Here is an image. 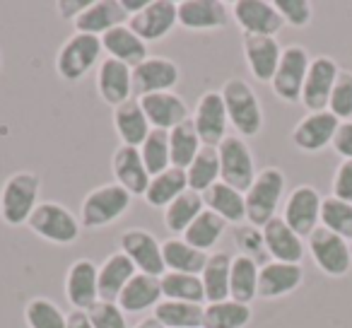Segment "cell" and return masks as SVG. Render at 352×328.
Returning a JSON list of instances; mask_svg holds the SVG:
<instances>
[{
    "mask_svg": "<svg viewBox=\"0 0 352 328\" xmlns=\"http://www.w3.org/2000/svg\"><path fill=\"white\" fill-rule=\"evenodd\" d=\"M220 94L225 99L230 126L236 131V135L246 140V138H256L263 131V107H261L258 94L244 78H230L220 87Z\"/></svg>",
    "mask_w": 352,
    "mask_h": 328,
    "instance_id": "1",
    "label": "cell"
},
{
    "mask_svg": "<svg viewBox=\"0 0 352 328\" xmlns=\"http://www.w3.org/2000/svg\"><path fill=\"white\" fill-rule=\"evenodd\" d=\"M287 179L280 167H265L256 174L251 188L244 193L246 222L263 230L273 217H278V208L283 206Z\"/></svg>",
    "mask_w": 352,
    "mask_h": 328,
    "instance_id": "2",
    "label": "cell"
},
{
    "mask_svg": "<svg viewBox=\"0 0 352 328\" xmlns=\"http://www.w3.org/2000/svg\"><path fill=\"white\" fill-rule=\"evenodd\" d=\"M41 179L34 172H15L0 188V217L8 227H22L39 206Z\"/></svg>",
    "mask_w": 352,
    "mask_h": 328,
    "instance_id": "3",
    "label": "cell"
},
{
    "mask_svg": "<svg viewBox=\"0 0 352 328\" xmlns=\"http://www.w3.org/2000/svg\"><path fill=\"white\" fill-rule=\"evenodd\" d=\"M27 227H30L32 234L56 246L75 244L80 232H82L80 217H75L73 210H68L63 203L56 201H41L27 220Z\"/></svg>",
    "mask_w": 352,
    "mask_h": 328,
    "instance_id": "4",
    "label": "cell"
},
{
    "mask_svg": "<svg viewBox=\"0 0 352 328\" xmlns=\"http://www.w3.org/2000/svg\"><path fill=\"white\" fill-rule=\"evenodd\" d=\"M133 203V196L118 184H104L85 196L80 206V225L85 230H102L113 225L128 212Z\"/></svg>",
    "mask_w": 352,
    "mask_h": 328,
    "instance_id": "5",
    "label": "cell"
},
{
    "mask_svg": "<svg viewBox=\"0 0 352 328\" xmlns=\"http://www.w3.org/2000/svg\"><path fill=\"white\" fill-rule=\"evenodd\" d=\"M102 39L92 34H70L56 54V73L65 83H80L97 63H102Z\"/></svg>",
    "mask_w": 352,
    "mask_h": 328,
    "instance_id": "6",
    "label": "cell"
},
{
    "mask_svg": "<svg viewBox=\"0 0 352 328\" xmlns=\"http://www.w3.org/2000/svg\"><path fill=\"white\" fill-rule=\"evenodd\" d=\"M217 155H220V182L241 193L249 191L258 174L249 142L239 135H227L217 145Z\"/></svg>",
    "mask_w": 352,
    "mask_h": 328,
    "instance_id": "7",
    "label": "cell"
},
{
    "mask_svg": "<svg viewBox=\"0 0 352 328\" xmlns=\"http://www.w3.org/2000/svg\"><path fill=\"white\" fill-rule=\"evenodd\" d=\"M309 65H311V56L302 44L285 46L278 70H275L273 80H270V89H273L275 97L283 99L285 104H299Z\"/></svg>",
    "mask_w": 352,
    "mask_h": 328,
    "instance_id": "8",
    "label": "cell"
},
{
    "mask_svg": "<svg viewBox=\"0 0 352 328\" xmlns=\"http://www.w3.org/2000/svg\"><path fill=\"white\" fill-rule=\"evenodd\" d=\"M307 249L311 254L316 268L328 278H345L352 268L350 241L328 232L326 227H316L307 237Z\"/></svg>",
    "mask_w": 352,
    "mask_h": 328,
    "instance_id": "9",
    "label": "cell"
},
{
    "mask_svg": "<svg viewBox=\"0 0 352 328\" xmlns=\"http://www.w3.org/2000/svg\"><path fill=\"white\" fill-rule=\"evenodd\" d=\"M321 193L311 184L292 188L283 206V220L297 232L302 239H307L316 227H321Z\"/></svg>",
    "mask_w": 352,
    "mask_h": 328,
    "instance_id": "10",
    "label": "cell"
},
{
    "mask_svg": "<svg viewBox=\"0 0 352 328\" xmlns=\"http://www.w3.org/2000/svg\"><path fill=\"white\" fill-rule=\"evenodd\" d=\"M196 133L206 147H217L227 135H230V118H227L225 99H222L220 89H210V92L201 94L196 109L191 116Z\"/></svg>",
    "mask_w": 352,
    "mask_h": 328,
    "instance_id": "11",
    "label": "cell"
},
{
    "mask_svg": "<svg viewBox=\"0 0 352 328\" xmlns=\"http://www.w3.org/2000/svg\"><path fill=\"white\" fill-rule=\"evenodd\" d=\"M182 80V70L171 58L147 56L140 65L133 68V97L140 99L157 92H174Z\"/></svg>",
    "mask_w": 352,
    "mask_h": 328,
    "instance_id": "12",
    "label": "cell"
},
{
    "mask_svg": "<svg viewBox=\"0 0 352 328\" xmlns=\"http://www.w3.org/2000/svg\"><path fill=\"white\" fill-rule=\"evenodd\" d=\"M128 27L145 44L162 41L164 36L171 34L174 27H179V3H174V0H150L145 10L128 17Z\"/></svg>",
    "mask_w": 352,
    "mask_h": 328,
    "instance_id": "13",
    "label": "cell"
},
{
    "mask_svg": "<svg viewBox=\"0 0 352 328\" xmlns=\"http://www.w3.org/2000/svg\"><path fill=\"white\" fill-rule=\"evenodd\" d=\"M232 20L244 34L278 36L285 27L283 15L273 0H236L232 3Z\"/></svg>",
    "mask_w": 352,
    "mask_h": 328,
    "instance_id": "14",
    "label": "cell"
},
{
    "mask_svg": "<svg viewBox=\"0 0 352 328\" xmlns=\"http://www.w3.org/2000/svg\"><path fill=\"white\" fill-rule=\"evenodd\" d=\"M118 244H121L123 254L133 261L138 273L155 275V278H162L166 273L164 259H162V241L152 232L133 227V230L123 232Z\"/></svg>",
    "mask_w": 352,
    "mask_h": 328,
    "instance_id": "15",
    "label": "cell"
},
{
    "mask_svg": "<svg viewBox=\"0 0 352 328\" xmlns=\"http://www.w3.org/2000/svg\"><path fill=\"white\" fill-rule=\"evenodd\" d=\"M338 75H340V68H338V63L331 56H316V58H311L299 104H302L309 113L326 111Z\"/></svg>",
    "mask_w": 352,
    "mask_h": 328,
    "instance_id": "16",
    "label": "cell"
},
{
    "mask_svg": "<svg viewBox=\"0 0 352 328\" xmlns=\"http://www.w3.org/2000/svg\"><path fill=\"white\" fill-rule=\"evenodd\" d=\"M65 299L73 309L89 311L99 302V265L89 259H78L65 270Z\"/></svg>",
    "mask_w": 352,
    "mask_h": 328,
    "instance_id": "17",
    "label": "cell"
},
{
    "mask_svg": "<svg viewBox=\"0 0 352 328\" xmlns=\"http://www.w3.org/2000/svg\"><path fill=\"white\" fill-rule=\"evenodd\" d=\"M338 126H340V121H338L328 109L326 111H314V113H307L304 118H299L289 138H292V145L297 147V150L314 155V152H321L333 145Z\"/></svg>",
    "mask_w": 352,
    "mask_h": 328,
    "instance_id": "18",
    "label": "cell"
},
{
    "mask_svg": "<svg viewBox=\"0 0 352 328\" xmlns=\"http://www.w3.org/2000/svg\"><path fill=\"white\" fill-rule=\"evenodd\" d=\"M230 8L222 0H182L179 27L188 32H220L230 25Z\"/></svg>",
    "mask_w": 352,
    "mask_h": 328,
    "instance_id": "19",
    "label": "cell"
},
{
    "mask_svg": "<svg viewBox=\"0 0 352 328\" xmlns=\"http://www.w3.org/2000/svg\"><path fill=\"white\" fill-rule=\"evenodd\" d=\"M241 51L244 61L249 65V73L256 83H270L278 70L283 46L278 36H258V34H244L241 36Z\"/></svg>",
    "mask_w": 352,
    "mask_h": 328,
    "instance_id": "20",
    "label": "cell"
},
{
    "mask_svg": "<svg viewBox=\"0 0 352 328\" xmlns=\"http://www.w3.org/2000/svg\"><path fill=\"white\" fill-rule=\"evenodd\" d=\"M145 111L147 121L155 131H174L176 126H182L184 121H188V104L184 102L182 94L176 92H157L147 94V97L138 99Z\"/></svg>",
    "mask_w": 352,
    "mask_h": 328,
    "instance_id": "21",
    "label": "cell"
},
{
    "mask_svg": "<svg viewBox=\"0 0 352 328\" xmlns=\"http://www.w3.org/2000/svg\"><path fill=\"white\" fill-rule=\"evenodd\" d=\"M97 92L107 107L116 109L133 99V68L113 58H102L97 68Z\"/></svg>",
    "mask_w": 352,
    "mask_h": 328,
    "instance_id": "22",
    "label": "cell"
},
{
    "mask_svg": "<svg viewBox=\"0 0 352 328\" xmlns=\"http://www.w3.org/2000/svg\"><path fill=\"white\" fill-rule=\"evenodd\" d=\"M304 283V268L299 263H280L268 261L258 270V297L261 299H283L297 292Z\"/></svg>",
    "mask_w": 352,
    "mask_h": 328,
    "instance_id": "23",
    "label": "cell"
},
{
    "mask_svg": "<svg viewBox=\"0 0 352 328\" xmlns=\"http://www.w3.org/2000/svg\"><path fill=\"white\" fill-rule=\"evenodd\" d=\"M263 239H265V249H268L270 261L302 265L304 254H307V239H302L280 215L273 217V220L263 227Z\"/></svg>",
    "mask_w": 352,
    "mask_h": 328,
    "instance_id": "24",
    "label": "cell"
},
{
    "mask_svg": "<svg viewBox=\"0 0 352 328\" xmlns=\"http://www.w3.org/2000/svg\"><path fill=\"white\" fill-rule=\"evenodd\" d=\"M111 172L116 177V184L123 186L133 198L145 196L147 186H150V172L145 169V162L140 157L138 147L121 145L111 157Z\"/></svg>",
    "mask_w": 352,
    "mask_h": 328,
    "instance_id": "25",
    "label": "cell"
},
{
    "mask_svg": "<svg viewBox=\"0 0 352 328\" xmlns=\"http://www.w3.org/2000/svg\"><path fill=\"white\" fill-rule=\"evenodd\" d=\"M80 34L104 36L113 27L128 25V15L123 12L121 0H92V6L73 22Z\"/></svg>",
    "mask_w": 352,
    "mask_h": 328,
    "instance_id": "26",
    "label": "cell"
},
{
    "mask_svg": "<svg viewBox=\"0 0 352 328\" xmlns=\"http://www.w3.org/2000/svg\"><path fill=\"white\" fill-rule=\"evenodd\" d=\"M135 273V265L123 251L109 254L99 265V302H118L123 287Z\"/></svg>",
    "mask_w": 352,
    "mask_h": 328,
    "instance_id": "27",
    "label": "cell"
},
{
    "mask_svg": "<svg viewBox=\"0 0 352 328\" xmlns=\"http://www.w3.org/2000/svg\"><path fill=\"white\" fill-rule=\"evenodd\" d=\"M111 121H113V131H116L121 145H128V147H140L152 131L150 121H147L145 111H142L140 102H138L135 97L113 109Z\"/></svg>",
    "mask_w": 352,
    "mask_h": 328,
    "instance_id": "28",
    "label": "cell"
},
{
    "mask_svg": "<svg viewBox=\"0 0 352 328\" xmlns=\"http://www.w3.org/2000/svg\"><path fill=\"white\" fill-rule=\"evenodd\" d=\"M162 299H164V294H162L160 278L145 275V273H135L131 278V283L123 287V292L116 304L126 314H145V311H150V309H155Z\"/></svg>",
    "mask_w": 352,
    "mask_h": 328,
    "instance_id": "29",
    "label": "cell"
},
{
    "mask_svg": "<svg viewBox=\"0 0 352 328\" xmlns=\"http://www.w3.org/2000/svg\"><path fill=\"white\" fill-rule=\"evenodd\" d=\"M102 39V49L107 54V58L121 61L128 68H135L147 58V44L138 34H133V30L128 25L113 27L111 32H107Z\"/></svg>",
    "mask_w": 352,
    "mask_h": 328,
    "instance_id": "30",
    "label": "cell"
},
{
    "mask_svg": "<svg viewBox=\"0 0 352 328\" xmlns=\"http://www.w3.org/2000/svg\"><path fill=\"white\" fill-rule=\"evenodd\" d=\"M203 196V206L206 210L215 212L217 217L227 222V225H241L246 222V201L244 193L236 191V188L227 186V184L217 182L215 186H210Z\"/></svg>",
    "mask_w": 352,
    "mask_h": 328,
    "instance_id": "31",
    "label": "cell"
},
{
    "mask_svg": "<svg viewBox=\"0 0 352 328\" xmlns=\"http://www.w3.org/2000/svg\"><path fill=\"white\" fill-rule=\"evenodd\" d=\"M208 256L210 254L186 244L182 237H169L162 241V259H164V268L169 273L201 275L208 263Z\"/></svg>",
    "mask_w": 352,
    "mask_h": 328,
    "instance_id": "32",
    "label": "cell"
},
{
    "mask_svg": "<svg viewBox=\"0 0 352 328\" xmlns=\"http://www.w3.org/2000/svg\"><path fill=\"white\" fill-rule=\"evenodd\" d=\"M230 268H232V256L225 254V251H212L208 256V263L201 273L208 304L230 299Z\"/></svg>",
    "mask_w": 352,
    "mask_h": 328,
    "instance_id": "33",
    "label": "cell"
},
{
    "mask_svg": "<svg viewBox=\"0 0 352 328\" xmlns=\"http://www.w3.org/2000/svg\"><path fill=\"white\" fill-rule=\"evenodd\" d=\"M258 270L261 265L246 256H232L230 268V299L251 304L258 297Z\"/></svg>",
    "mask_w": 352,
    "mask_h": 328,
    "instance_id": "34",
    "label": "cell"
},
{
    "mask_svg": "<svg viewBox=\"0 0 352 328\" xmlns=\"http://www.w3.org/2000/svg\"><path fill=\"white\" fill-rule=\"evenodd\" d=\"M184 191H188V182H186V172L179 167H169L166 172L157 174L150 179V186L145 191V203L150 208H162L164 210L171 201L182 196Z\"/></svg>",
    "mask_w": 352,
    "mask_h": 328,
    "instance_id": "35",
    "label": "cell"
},
{
    "mask_svg": "<svg viewBox=\"0 0 352 328\" xmlns=\"http://www.w3.org/2000/svg\"><path fill=\"white\" fill-rule=\"evenodd\" d=\"M254 318L251 304H241L234 299L206 304L203 309V328H246Z\"/></svg>",
    "mask_w": 352,
    "mask_h": 328,
    "instance_id": "36",
    "label": "cell"
},
{
    "mask_svg": "<svg viewBox=\"0 0 352 328\" xmlns=\"http://www.w3.org/2000/svg\"><path fill=\"white\" fill-rule=\"evenodd\" d=\"M203 210H206L203 196L188 188L164 208V227L169 230V234H184Z\"/></svg>",
    "mask_w": 352,
    "mask_h": 328,
    "instance_id": "37",
    "label": "cell"
},
{
    "mask_svg": "<svg viewBox=\"0 0 352 328\" xmlns=\"http://www.w3.org/2000/svg\"><path fill=\"white\" fill-rule=\"evenodd\" d=\"M203 304L191 302H174V299H162L152 316L164 328H203Z\"/></svg>",
    "mask_w": 352,
    "mask_h": 328,
    "instance_id": "38",
    "label": "cell"
},
{
    "mask_svg": "<svg viewBox=\"0 0 352 328\" xmlns=\"http://www.w3.org/2000/svg\"><path fill=\"white\" fill-rule=\"evenodd\" d=\"M186 182L188 188L196 193H206L210 186H215L220 182V155H217V147H201L193 162L186 169Z\"/></svg>",
    "mask_w": 352,
    "mask_h": 328,
    "instance_id": "39",
    "label": "cell"
},
{
    "mask_svg": "<svg viewBox=\"0 0 352 328\" xmlns=\"http://www.w3.org/2000/svg\"><path fill=\"white\" fill-rule=\"evenodd\" d=\"M225 232H227V222L222 220V217H217L215 212H210V210H203L201 215L193 220V225L182 234V239L208 254V251L222 239Z\"/></svg>",
    "mask_w": 352,
    "mask_h": 328,
    "instance_id": "40",
    "label": "cell"
},
{
    "mask_svg": "<svg viewBox=\"0 0 352 328\" xmlns=\"http://www.w3.org/2000/svg\"><path fill=\"white\" fill-rule=\"evenodd\" d=\"M160 283H162V294H164V299L191 302V304L206 302V289H203L201 275L169 273V270H166V273L160 278Z\"/></svg>",
    "mask_w": 352,
    "mask_h": 328,
    "instance_id": "41",
    "label": "cell"
},
{
    "mask_svg": "<svg viewBox=\"0 0 352 328\" xmlns=\"http://www.w3.org/2000/svg\"><path fill=\"white\" fill-rule=\"evenodd\" d=\"M203 142L196 133L193 121H184L182 126H176L174 131H169V152H171V167L186 169L193 162V157L201 152Z\"/></svg>",
    "mask_w": 352,
    "mask_h": 328,
    "instance_id": "42",
    "label": "cell"
},
{
    "mask_svg": "<svg viewBox=\"0 0 352 328\" xmlns=\"http://www.w3.org/2000/svg\"><path fill=\"white\" fill-rule=\"evenodd\" d=\"M140 157L145 162V169L150 172V177L166 172L171 167V152H169V133L166 131H155L152 128L150 135L145 138L140 147Z\"/></svg>",
    "mask_w": 352,
    "mask_h": 328,
    "instance_id": "43",
    "label": "cell"
},
{
    "mask_svg": "<svg viewBox=\"0 0 352 328\" xmlns=\"http://www.w3.org/2000/svg\"><path fill=\"white\" fill-rule=\"evenodd\" d=\"M27 328H68V314L49 297H32L25 307Z\"/></svg>",
    "mask_w": 352,
    "mask_h": 328,
    "instance_id": "44",
    "label": "cell"
},
{
    "mask_svg": "<svg viewBox=\"0 0 352 328\" xmlns=\"http://www.w3.org/2000/svg\"><path fill=\"white\" fill-rule=\"evenodd\" d=\"M321 227L328 232L352 241V203H345L336 196H326L321 203Z\"/></svg>",
    "mask_w": 352,
    "mask_h": 328,
    "instance_id": "45",
    "label": "cell"
},
{
    "mask_svg": "<svg viewBox=\"0 0 352 328\" xmlns=\"http://www.w3.org/2000/svg\"><path fill=\"white\" fill-rule=\"evenodd\" d=\"M234 244L239 249V256H246V259L256 261L258 265H265L270 261L268 249H265V239H263V230L261 227H254L249 222H241V225L234 227Z\"/></svg>",
    "mask_w": 352,
    "mask_h": 328,
    "instance_id": "46",
    "label": "cell"
},
{
    "mask_svg": "<svg viewBox=\"0 0 352 328\" xmlns=\"http://www.w3.org/2000/svg\"><path fill=\"white\" fill-rule=\"evenodd\" d=\"M328 111L340 123L352 121V73L340 70L336 85H333L331 99H328Z\"/></svg>",
    "mask_w": 352,
    "mask_h": 328,
    "instance_id": "47",
    "label": "cell"
},
{
    "mask_svg": "<svg viewBox=\"0 0 352 328\" xmlns=\"http://www.w3.org/2000/svg\"><path fill=\"white\" fill-rule=\"evenodd\" d=\"M275 8L283 15L285 25L294 30H304L314 20V6L309 0H275Z\"/></svg>",
    "mask_w": 352,
    "mask_h": 328,
    "instance_id": "48",
    "label": "cell"
},
{
    "mask_svg": "<svg viewBox=\"0 0 352 328\" xmlns=\"http://www.w3.org/2000/svg\"><path fill=\"white\" fill-rule=\"evenodd\" d=\"M87 314L94 328H131L126 311L116 302H97Z\"/></svg>",
    "mask_w": 352,
    "mask_h": 328,
    "instance_id": "49",
    "label": "cell"
},
{
    "mask_svg": "<svg viewBox=\"0 0 352 328\" xmlns=\"http://www.w3.org/2000/svg\"><path fill=\"white\" fill-rule=\"evenodd\" d=\"M345 203H352V160H342L333 174V193Z\"/></svg>",
    "mask_w": 352,
    "mask_h": 328,
    "instance_id": "50",
    "label": "cell"
},
{
    "mask_svg": "<svg viewBox=\"0 0 352 328\" xmlns=\"http://www.w3.org/2000/svg\"><path fill=\"white\" fill-rule=\"evenodd\" d=\"M331 147L342 160H352V121H345L338 126V133H336V138H333Z\"/></svg>",
    "mask_w": 352,
    "mask_h": 328,
    "instance_id": "51",
    "label": "cell"
},
{
    "mask_svg": "<svg viewBox=\"0 0 352 328\" xmlns=\"http://www.w3.org/2000/svg\"><path fill=\"white\" fill-rule=\"evenodd\" d=\"M89 6H92V0H58V3H56V10H58V15L63 17V20L75 22Z\"/></svg>",
    "mask_w": 352,
    "mask_h": 328,
    "instance_id": "52",
    "label": "cell"
},
{
    "mask_svg": "<svg viewBox=\"0 0 352 328\" xmlns=\"http://www.w3.org/2000/svg\"><path fill=\"white\" fill-rule=\"evenodd\" d=\"M68 328H94L92 321H89L87 311H80V309H73L68 314Z\"/></svg>",
    "mask_w": 352,
    "mask_h": 328,
    "instance_id": "53",
    "label": "cell"
},
{
    "mask_svg": "<svg viewBox=\"0 0 352 328\" xmlns=\"http://www.w3.org/2000/svg\"><path fill=\"white\" fill-rule=\"evenodd\" d=\"M147 3H150V0H121V8L128 17H133V15H138V12L145 10Z\"/></svg>",
    "mask_w": 352,
    "mask_h": 328,
    "instance_id": "54",
    "label": "cell"
},
{
    "mask_svg": "<svg viewBox=\"0 0 352 328\" xmlns=\"http://www.w3.org/2000/svg\"><path fill=\"white\" fill-rule=\"evenodd\" d=\"M133 328H164V326H162V323L157 321V318L150 314V316H145V318H142V321H138Z\"/></svg>",
    "mask_w": 352,
    "mask_h": 328,
    "instance_id": "55",
    "label": "cell"
},
{
    "mask_svg": "<svg viewBox=\"0 0 352 328\" xmlns=\"http://www.w3.org/2000/svg\"><path fill=\"white\" fill-rule=\"evenodd\" d=\"M350 249H352V241H350Z\"/></svg>",
    "mask_w": 352,
    "mask_h": 328,
    "instance_id": "56",
    "label": "cell"
}]
</instances>
